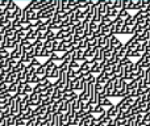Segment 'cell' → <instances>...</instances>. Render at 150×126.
<instances>
[{"mask_svg": "<svg viewBox=\"0 0 150 126\" xmlns=\"http://www.w3.org/2000/svg\"><path fill=\"white\" fill-rule=\"evenodd\" d=\"M119 108H120V106L117 105V104H116V105H115V104H113V105H111L108 108V111H105L107 117H109V118H112V117H116L117 116V112H119Z\"/></svg>", "mask_w": 150, "mask_h": 126, "instance_id": "obj_3", "label": "cell"}, {"mask_svg": "<svg viewBox=\"0 0 150 126\" xmlns=\"http://www.w3.org/2000/svg\"><path fill=\"white\" fill-rule=\"evenodd\" d=\"M59 75H61L59 68H58V66H55L54 68H53V71L50 72V75H49V79H55V80H57L58 77H59Z\"/></svg>", "mask_w": 150, "mask_h": 126, "instance_id": "obj_12", "label": "cell"}, {"mask_svg": "<svg viewBox=\"0 0 150 126\" xmlns=\"http://www.w3.org/2000/svg\"><path fill=\"white\" fill-rule=\"evenodd\" d=\"M50 54H52V51H47V50H44V49H42L41 53L38 54V58H46V59H49V58H50ZM38 58H37V59H38Z\"/></svg>", "mask_w": 150, "mask_h": 126, "instance_id": "obj_24", "label": "cell"}, {"mask_svg": "<svg viewBox=\"0 0 150 126\" xmlns=\"http://www.w3.org/2000/svg\"><path fill=\"white\" fill-rule=\"evenodd\" d=\"M103 112H105V111H104V108H103V106H100V105H95V108H93V113L92 114H101V113H103Z\"/></svg>", "mask_w": 150, "mask_h": 126, "instance_id": "obj_31", "label": "cell"}, {"mask_svg": "<svg viewBox=\"0 0 150 126\" xmlns=\"http://www.w3.org/2000/svg\"><path fill=\"white\" fill-rule=\"evenodd\" d=\"M103 67H104V63H98V64H95L93 67H91V70H90V72L91 74H100L101 71H103Z\"/></svg>", "mask_w": 150, "mask_h": 126, "instance_id": "obj_11", "label": "cell"}, {"mask_svg": "<svg viewBox=\"0 0 150 126\" xmlns=\"http://www.w3.org/2000/svg\"><path fill=\"white\" fill-rule=\"evenodd\" d=\"M120 34H125V36H133L132 28H130V26H127V25L124 24V26H122L121 30H120Z\"/></svg>", "mask_w": 150, "mask_h": 126, "instance_id": "obj_13", "label": "cell"}, {"mask_svg": "<svg viewBox=\"0 0 150 126\" xmlns=\"http://www.w3.org/2000/svg\"><path fill=\"white\" fill-rule=\"evenodd\" d=\"M17 82L18 83H25L26 82V74H25V71L18 72V74H17Z\"/></svg>", "mask_w": 150, "mask_h": 126, "instance_id": "obj_21", "label": "cell"}, {"mask_svg": "<svg viewBox=\"0 0 150 126\" xmlns=\"http://www.w3.org/2000/svg\"><path fill=\"white\" fill-rule=\"evenodd\" d=\"M71 57H73V61H76V62H84V54H83V50L75 49L73 53H71Z\"/></svg>", "mask_w": 150, "mask_h": 126, "instance_id": "obj_2", "label": "cell"}, {"mask_svg": "<svg viewBox=\"0 0 150 126\" xmlns=\"http://www.w3.org/2000/svg\"><path fill=\"white\" fill-rule=\"evenodd\" d=\"M90 70H91V66H90V61H84L83 63H80V66H79V71L80 72H90Z\"/></svg>", "mask_w": 150, "mask_h": 126, "instance_id": "obj_10", "label": "cell"}, {"mask_svg": "<svg viewBox=\"0 0 150 126\" xmlns=\"http://www.w3.org/2000/svg\"><path fill=\"white\" fill-rule=\"evenodd\" d=\"M103 54H104V61H109L115 57V50L112 47H108V49H104L103 50Z\"/></svg>", "mask_w": 150, "mask_h": 126, "instance_id": "obj_8", "label": "cell"}, {"mask_svg": "<svg viewBox=\"0 0 150 126\" xmlns=\"http://www.w3.org/2000/svg\"><path fill=\"white\" fill-rule=\"evenodd\" d=\"M122 7V0H113V8L117 11H120Z\"/></svg>", "mask_w": 150, "mask_h": 126, "instance_id": "obj_30", "label": "cell"}, {"mask_svg": "<svg viewBox=\"0 0 150 126\" xmlns=\"http://www.w3.org/2000/svg\"><path fill=\"white\" fill-rule=\"evenodd\" d=\"M62 96H63V91H61V89H58V88L54 87V91H53V95L50 99H52L54 103H57V101L62 100Z\"/></svg>", "mask_w": 150, "mask_h": 126, "instance_id": "obj_5", "label": "cell"}, {"mask_svg": "<svg viewBox=\"0 0 150 126\" xmlns=\"http://www.w3.org/2000/svg\"><path fill=\"white\" fill-rule=\"evenodd\" d=\"M90 126H101V124H99V122H92Z\"/></svg>", "mask_w": 150, "mask_h": 126, "instance_id": "obj_36", "label": "cell"}, {"mask_svg": "<svg viewBox=\"0 0 150 126\" xmlns=\"http://www.w3.org/2000/svg\"><path fill=\"white\" fill-rule=\"evenodd\" d=\"M4 82L7 83V84H13V83H16L17 82V74L11 71L9 74H7V77H5Z\"/></svg>", "mask_w": 150, "mask_h": 126, "instance_id": "obj_6", "label": "cell"}, {"mask_svg": "<svg viewBox=\"0 0 150 126\" xmlns=\"http://www.w3.org/2000/svg\"><path fill=\"white\" fill-rule=\"evenodd\" d=\"M127 53H128V50L125 49V47H122V49L120 50L119 53H116V58H117V59H119V61H121L122 58H125V57H127Z\"/></svg>", "mask_w": 150, "mask_h": 126, "instance_id": "obj_16", "label": "cell"}, {"mask_svg": "<svg viewBox=\"0 0 150 126\" xmlns=\"http://www.w3.org/2000/svg\"><path fill=\"white\" fill-rule=\"evenodd\" d=\"M25 124H26V121H24V120H21V118H17L15 126H25Z\"/></svg>", "mask_w": 150, "mask_h": 126, "instance_id": "obj_33", "label": "cell"}, {"mask_svg": "<svg viewBox=\"0 0 150 126\" xmlns=\"http://www.w3.org/2000/svg\"><path fill=\"white\" fill-rule=\"evenodd\" d=\"M128 16H129V12H128V11L120 9L119 11V15H117V18H120V20H125Z\"/></svg>", "mask_w": 150, "mask_h": 126, "instance_id": "obj_19", "label": "cell"}, {"mask_svg": "<svg viewBox=\"0 0 150 126\" xmlns=\"http://www.w3.org/2000/svg\"><path fill=\"white\" fill-rule=\"evenodd\" d=\"M137 126H148V125H145V124H142V122H140V124H137Z\"/></svg>", "mask_w": 150, "mask_h": 126, "instance_id": "obj_37", "label": "cell"}, {"mask_svg": "<svg viewBox=\"0 0 150 126\" xmlns=\"http://www.w3.org/2000/svg\"><path fill=\"white\" fill-rule=\"evenodd\" d=\"M17 83L18 82H16V83H13V84L8 85V92H9L11 95H16V91H17Z\"/></svg>", "mask_w": 150, "mask_h": 126, "instance_id": "obj_18", "label": "cell"}, {"mask_svg": "<svg viewBox=\"0 0 150 126\" xmlns=\"http://www.w3.org/2000/svg\"><path fill=\"white\" fill-rule=\"evenodd\" d=\"M45 34H46V41H54L55 32H53V30H46V32H45Z\"/></svg>", "mask_w": 150, "mask_h": 126, "instance_id": "obj_23", "label": "cell"}, {"mask_svg": "<svg viewBox=\"0 0 150 126\" xmlns=\"http://www.w3.org/2000/svg\"><path fill=\"white\" fill-rule=\"evenodd\" d=\"M133 62H132V59L130 58H128V57H125V58H122L121 61H120V64L121 66H124V67H128V66H130Z\"/></svg>", "mask_w": 150, "mask_h": 126, "instance_id": "obj_22", "label": "cell"}, {"mask_svg": "<svg viewBox=\"0 0 150 126\" xmlns=\"http://www.w3.org/2000/svg\"><path fill=\"white\" fill-rule=\"evenodd\" d=\"M88 47V45H87V38H83V39H80L79 41V46H78V49L79 50H83L84 51Z\"/></svg>", "mask_w": 150, "mask_h": 126, "instance_id": "obj_20", "label": "cell"}, {"mask_svg": "<svg viewBox=\"0 0 150 126\" xmlns=\"http://www.w3.org/2000/svg\"><path fill=\"white\" fill-rule=\"evenodd\" d=\"M50 61H53V62H57V61H61V57L58 55V53H55V51H52V54H50V58H49Z\"/></svg>", "mask_w": 150, "mask_h": 126, "instance_id": "obj_28", "label": "cell"}, {"mask_svg": "<svg viewBox=\"0 0 150 126\" xmlns=\"http://www.w3.org/2000/svg\"><path fill=\"white\" fill-rule=\"evenodd\" d=\"M25 126H36V120H29V121H26Z\"/></svg>", "mask_w": 150, "mask_h": 126, "instance_id": "obj_35", "label": "cell"}, {"mask_svg": "<svg viewBox=\"0 0 150 126\" xmlns=\"http://www.w3.org/2000/svg\"><path fill=\"white\" fill-rule=\"evenodd\" d=\"M83 54H84V61H92L93 57H95L93 49H90V47H87V49L83 51Z\"/></svg>", "mask_w": 150, "mask_h": 126, "instance_id": "obj_9", "label": "cell"}, {"mask_svg": "<svg viewBox=\"0 0 150 126\" xmlns=\"http://www.w3.org/2000/svg\"><path fill=\"white\" fill-rule=\"evenodd\" d=\"M78 99V93L75 91H71V92H63V96H62V100L67 101V103H73L74 100Z\"/></svg>", "mask_w": 150, "mask_h": 126, "instance_id": "obj_1", "label": "cell"}, {"mask_svg": "<svg viewBox=\"0 0 150 126\" xmlns=\"http://www.w3.org/2000/svg\"><path fill=\"white\" fill-rule=\"evenodd\" d=\"M41 64H42V63L40 62V61L37 59V58H33V59L30 61V66H32V67H34V68H38V67L41 66Z\"/></svg>", "mask_w": 150, "mask_h": 126, "instance_id": "obj_29", "label": "cell"}, {"mask_svg": "<svg viewBox=\"0 0 150 126\" xmlns=\"http://www.w3.org/2000/svg\"><path fill=\"white\" fill-rule=\"evenodd\" d=\"M115 91V84H113V82H107V84L104 85V92H105V95H107V97H111V95H112V92Z\"/></svg>", "mask_w": 150, "mask_h": 126, "instance_id": "obj_4", "label": "cell"}, {"mask_svg": "<svg viewBox=\"0 0 150 126\" xmlns=\"http://www.w3.org/2000/svg\"><path fill=\"white\" fill-rule=\"evenodd\" d=\"M42 49L47 51H53V41H45L42 44Z\"/></svg>", "mask_w": 150, "mask_h": 126, "instance_id": "obj_17", "label": "cell"}, {"mask_svg": "<svg viewBox=\"0 0 150 126\" xmlns=\"http://www.w3.org/2000/svg\"><path fill=\"white\" fill-rule=\"evenodd\" d=\"M124 44H121V41H120L119 38H117V36H111V45H109V47H112V49H117V47L122 46Z\"/></svg>", "mask_w": 150, "mask_h": 126, "instance_id": "obj_7", "label": "cell"}, {"mask_svg": "<svg viewBox=\"0 0 150 126\" xmlns=\"http://www.w3.org/2000/svg\"><path fill=\"white\" fill-rule=\"evenodd\" d=\"M111 97H117V99H122V92H121V91H119V89H115L113 92H112Z\"/></svg>", "mask_w": 150, "mask_h": 126, "instance_id": "obj_32", "label": "cell"}, {"mask_svg": "<svg viewBox=\"0 0 150 126\" xmlns=\"http://www.w3.org/2000/svg\"><path fill=\"white\" fill-rule=\"evenodd\" d=\"M32 92H33V87H32L30 84H25V85H24V93H23V95H30Z\"/></svg>", "mask_w": 150, "mask_h": 126, "instance_id": "obj_27", "label": "cell"}, {"mask_svg": "<svg viewBox=\"0 0 150 126\" xmlns=\"http://www.w3.org/2000/svg\"><path fill=\"white\" fill-rule=\"evenodd\" d=\"M29 100H38V95L34 92H32L30 95H29Z\"/></svg>", "mask_w": 150, "mask_h": 126, "instance_id": "obj_34", "label": "cell"}, {"mask_svg": "<svg viewBox=\"0 0 150 126\" xmlns=\"http://www.w3.org/2000/svg\"><path fill=\"white\" fill-rule=\"evenodd\" d=\"M117 15H119V11L115 9V8H112V9L108 11V13H107V16H109L111 18H116Z\"/></svg>", "mask_w": 150, "mask_h": 126, "instance_id": "obj_26", "label": "cell"}, {"mask_svg": "<svg viewBox=\"0 0 150 126\" xmlns=\"http://www.w3.org/2000/svg\"><path fill=\"white\" fill-rule=\"evenodd\" d=\"M4 37L8 39H15L16 37V32L12 30V29H7V30H4Z\"/></svg>", "mask_w": 150, "mask_h": 126, "instance_id": "obj_14", "label": "cell"}, {"mask_svg": "<svg viewBox=\"0 0 150 126\" xmlns=\"http://www.w3.org/2000/svg\"><path fill=\"white\" fill-rule=\"evenodd\" d=\"M98 105H100V106H111V105H113L112 104V101H111V99H100L99 100V103H98Z\"/></svg>", "mask_w": 150, "mask_h": 126, "instance_id": "obj_15", "label": "cell"}, {"mask_svg": "<svg viewBox=\"0 0 150 126\" xmlns=\"http://www.w3.org/2000/svg\"><path fill=\"white\" fill-rule=\"evenodd\" d=\"M79 66H80V63H79V62H76V61H71V62L69 63V68L74 70V71L79 70Z\"/></svg>", "mask_w": 150, "mask_h": 126, "instance_id": "obj_25", "label": "cell"}]
</instances>
